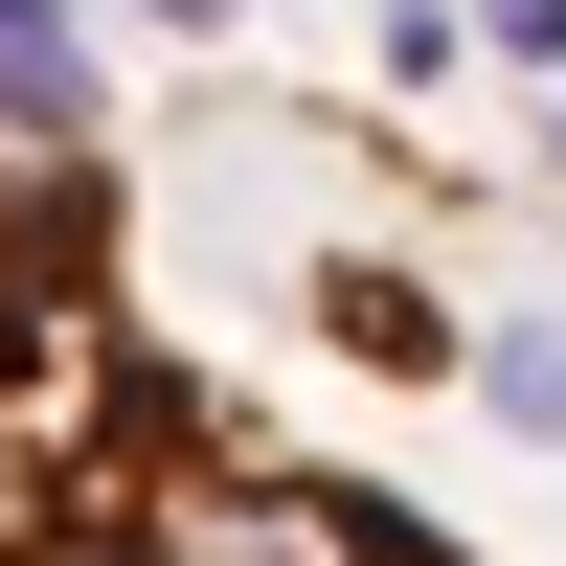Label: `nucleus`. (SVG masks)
Instances as JSON below:
<instances>
[{
    "label": "nucleus",
    "instance_id": "2",
    "mask_svg": "<svg viewBox=\"0 0 566 566\" xmlns=\"http://www.w3.org/2000/svg\"><path fill=\"white\" fill-rule=\"evenodd\" d=\"M499 431H566V340H499Z\"/></svg>",
    "mask_w": 566,
    "mask_h": 566
},
{
    "label": "nucleus",
    "instance_id": "1",
    "mask_svg": "<svg viewBox=\"0 0 566 566\" xmlns=\"http://www.w3.org/2000/svg\"><path fill=\"white\" fill-rule=\"evenodd\" d=\"M159 408H181V363L114 317V181H91V136L0 114V544L69 522Z\"/></svg>",
    "mask_w": 566,
    "mask_h": 566
}]
</instances>
